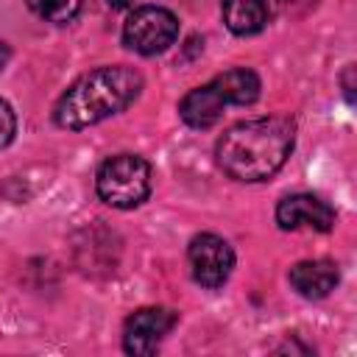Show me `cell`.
Instances as JSON below:
<instances>
[{"mask_svg":"<svg viewBox=\"0 0 357 357\" xmlns=\"http://www.w3.org/2000/svg\"><path fill=\"white\" fill-rule=\"evenodd\" d=\"M296 142V128L287 117L243 120L223 131L215 145L220 170L234 181H265L282 170Z\"/></svg>","mask_w":357,"mask_h":357,"instance_id":"6da1fadb","label":"cell"},{"mask_svg":"<svg viewBox=\"0 0 357 357\" xmlns=\"http://www.w3.org/2000/svg\"><path fill=\"white\" fill-rule=\"evenodd\" d=\"M142 92V75L131 67H98L75 78L53 109V120L59 128L81 131L89 128L137 100Z\"/></svg>","mask_w":357,"mask_h":357,"instance_id":"7a4b0ae2","label":"cell"},{"mask_svg":"<svg viewBox=\"0 0 357 357\" xmlns=\"http://www.w3.org/2000/svg\"><path fill=\"white\" fill-rule=\"evenodd\" d=\"M95 187L103 204L114 209H134L151 192V165L137 153L109 156L98 167Z\"/></svg>","mask_w":357,"mask_h":357,"instance_id":"3957f363","label":"cell"},{"mask_svg":"<svg viewBox=\"0 0 357 357\" xmlns=\"http://www.w3.org/2000/svg\"><path fill=\"white\" fill-rule=\"evenodd\" d=\"M178 36V20L162 6H139L123 22V42L134 53L156 56L167 50Z\"/></svg>","mask_w":357,"mask_h":357,"instance_id":"277c9868","label":"cell"},{"mask_svg":"<svg viewBox=\"0 0 357 357\" xmlns=\"http://www.w3.org/2000/svg\"><path fill=\"white\" fill-rule=\"evenodd\" d=\"M187 262H190V271H192V279L201 284V287H220L226 284V279L231 276V268H234V251L231 245L212 234V231H204V234H195L190 240V248H187Z\"/></svg>","mask_w":357,"mask_h":357,"instance_id":"5b68a950","label":"cell"},{"mask_svg":"<svg viewBox=\"0 0 357 357\" xmlns=\"http://www.w3.org/2000/svg\"><path fill=\"white\" fill-rule=\"evenodd\" d=\"M178 315L167 307H142L126 318L123 326V349L134 357L153 354L165 335L176 326Z\"/></svg>","mask_w":357,"mask_h":357,"instance_id":"8992f818","label":"cell"},{"mask_svg":"<svg viewBox=\"0 0 357 357\" xmlns=\"http://www.w3.org/2000/svg\"><path fill=\"white\" fill-rule=\"evenodd\" d=\"M276 223L284 231L296 229H312V231H329L335 226V209L310 192H296L279 201L276 206Z\"/></svg>","mask_w":357,"mask_h":357,"instance_id":"52a82bcc","label":"cell"},{"mask_svg":"<svg viewBox=\"0 0 357 357\" xmlns=\"http://www.w3.org/2000/svg\"><path fill=\"white\" fill-rule=\"evenodd\" d=\"M287 279L298 296L315 301V298H324L335 290L340 273H337V265L329 259H304V262H296L290 268Z\"/></svg>","mask_w":357,"mask_h":357,"instance_id":"ba28073f","label":"cell"},{"mask_svg":"<svg viewBox=\"0 0 357 357\" xmlns=\"http://www.w3.org/2000/svg\"><path fill=\"white\" fill-rule=\"evenodd\" d=\"M223 109H226V103H223V98L218 95V89L212 84L190 89L181 98V103H178V114H181V120L190 128H209V126H215L220 120Z\"/></svg>","mask_w":357,"mask_h":357,"instance_id":"9c48e42d","label":"cell"},{"mask_svg":"<svg viewBox=\"0 0 357 357\" xmlns=\"http://www.w3.org/2000/svg\"><path fill=\"white\" fill-rule=\"evenodd\" d=\"M226 106H248L259 98V75L248 67H231L209 81Z\"/></svg>","mask_w":357,"mask_h":357,"instance_id":"30bf717a","label":"cell"},{"mask_svg":"<svg viewBox=\"0 0 357 357\" xmlns=\"http://www.w3.org/2000/svg\"><path fill=\"white\" fill-rule=\"evenodd\" d=\"M223 22L237 36L259 33L268 25L265 0H223Z\"/></svg>","mask_w":357,"mask_h":357,"instance_id":"8fae6325","label":"cell"},{"mask_svg":"<svg viewBox=\"0 0 357 357\" xmlns=\"http://www.w3.org/2000/svg\"><path fill=\"white\" fill-rule=\"evenodd\" d=\"M31 11L47 22H70L78 8H81V0H28Z\"/></svg>","mask_w":357,"mask_h":357,"instance_id":"7c38bea8","label":"cell"},{"mask_svg":"<svg viewBox=\"0 0 357 357\" xmlns=\"http://www.w3.org/2000/svg\"><path fill=\"white\" fill-rule=\"evenodd\" d=\"M14 134H17V114H14L11 103L0 98V151L6 145H11Z\"/></svg>","mask_w":357,"mask_h":357,"instance_id":"4fadbf2b","label":"cell"},{"mask_svg":"<svg viewBox=\"0 0 357 357\" xmlns=\"http://www.w3.org/2000/svg\"><path fill=\"white\" fill-rule=\"evenodd\" d=\"M351 75H354V67L349 64V67H346V73H343V92H346V100H349V103L354 100V89H351L354 84H351Z\"/></svg>","mask_w":357,"mask_h":357,"instance_id":"5bb4252c","label":"cell"},{"mask_svg":"<svg viewBox=\"0 0 357 357\" xmlns=\"http://www.w3.org/2000/svg\"><path fill=\"white\" fill-rule=\"evenodd\" d=\"M6 61H8V45L0 39V70L6 67Z\"/></svg>","mask_w":357,"mask_h":357,"instance_id":"9a60e30c","label":"cell"},{"mask_svg":"<svg viewBox=\"0 0 357 357\" xmlns=\"http://www.w3.org/2000/svg\"><path fill=\"white\" fill-rule=\"evenodd\" d=\"M106 3H109L112 8H126V6H131L134 0H106Z\"/></svg>","mask_w":357,"mask_h":357,"instance_id":"2e32d148","label":"cell"}]
</instances>
